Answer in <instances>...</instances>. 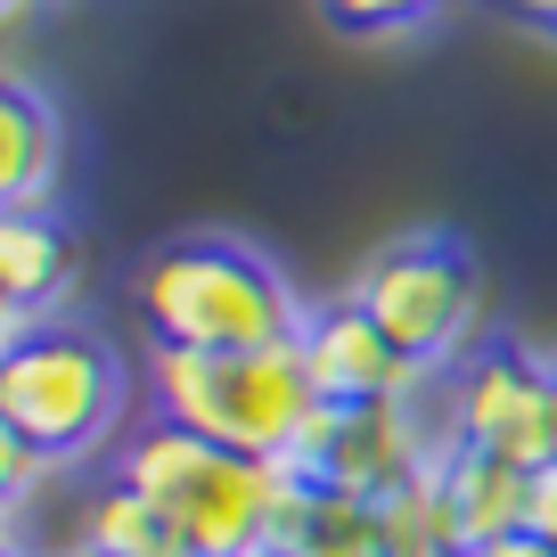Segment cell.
<instances>
[{"instance_id": "obj_1", "label": "cell", "mask_w": 557, "mask_h": 557, "mask_svg": "<svg viewBox=\"0 0 557 557\" xmlns=\"http://www.w3.org/2000/svg\"><path fill=\"white\" fill-rule=\"evenodd\" d=\"M139 320L157 345L181 352H262V345H296L304 304L287 287L271 255H255L246 238H181L157 246L132 278Z\"/></svg>"}, {"instance_id": "obj_2", "label": "cell", "mask_w": 557, "mask_h": 557, "mask_svg": "<svg viewBox=\"0 0 557 557\" xmlns=\"http://www.w3.org/2000/svg\"><path fill=\"white\" fill-rule=\"evenodd\" d=\"M157 418L238 459H287L320 418V385L296 345L262 352H181L157 345Z\"/></svg>"}, {"instance_id": "obj_3", "label": "cell", "mask_w": 557, "mask_h": 557, "mask_svg": "<svg viewBox=\"0 0 557 557\" xmlns=\"http://www.w3.org/2000/svg\"><path fill=\"white\" fill-rule=\"evenodd\" d=\"M0 418L34 443L50 468L99 451L123 418V369L90 329H34L0 361Z\"/></svg>"}, {"instance_id": "obj_4", "label": "cell", "mask_w": 557, "mask_h": 557, "mask_svg": "<svg viewBox=\"0 0 557 557\" xmlns=\"http://www.w3.org/2000/svg\"><path fill=\"white\" fill-rule=\"evenodd\" d=\"M369 320H377V336L394 352H410L418 369H443L451 352H468L475 336V262L459 255L443 230H410V238L377 246V255L352 271V296Z\"/></svg>"}, {"instance_id": "obj_5", "label": "cell", "mask_w": 557, "mask_h": 557, "mask_svg": "<svg viewBox=\"0 0 557 557\" xmlns=\"http://www.w3.org/2000/svg\"><path fill=\"white\" fill-rule=\"evenodd\" d=\"M304 508H312V484H304L287 459L222 451V468L206 475V492L173 517V541L189 557H278Z\"/></svg>"}, {"instance_id": "obj_6", "label": "cell", "mask_w": 557, "mask_h": 557, "mask_svg": "<svg viewBox=\"0 0 557 557\" xmlns=\"http://www.w3.org/2000/svg\"><path fill=\"white\" fill-rule=\"evenodd\" d=\"M426 443L410 426V401H361V410H336L320 401V418L304 426V443L287 451V468L312 492H345V500H385L426 468Z\"/></svg>"}, {"instance_id": "obj_7", "label": "cell", "mask_w": 557, "mask_h": 557, "mask_svg": "<svg viewBox=\"0 0 557 557\" xmlns=\"http://www.w3.org/2000/svg\"><path fill=\"white\" fill-rule=\"evenodd\" d=\"M451 443L508 459V468H541L549 459V361H533L517 345L468 352V369L451 385Z\"/></svg>"}, {"instance_id": "obj_8", "label": "cell", "mask_w": 557, "mask_h": 557, "mask_svg": "<svg viewBox=\"0 0 557 557\" xmlns=\"http://www.w3.org/2000/svg\"><path fill=\"white\" fill-rule=\"evenodd\" d=\"M296 352H304V369H312L320 401H336V410H361V401H410L418 377H426L410 352L385 345L377 320H369L361 304H320V312H304Z\"/></svg>"}, {"instance_id": "obj_9", "label": "cell", "mask_w": 557, "mask_h": 557, "mask_svg": "<svg viewBox=\"0 0 557 557\" xmlns=\"http://www.w3.org/2000/svg\"><path fill=\"white\" fill-rule=\"evenodd\" d=\"M58 157H66V132H58L50 99L0 74V213H50Z\"/></svg>"}, {"instance_id": "obj_10", "label": "cell", "mask_w": 557, "mask_h": 557, "mask_svg": "<svg viewBox=\"0 0 557 557\" xmlns=\"http://www.w3.org/2000/svg\"><path fill=\"white\" fill-rule=\"evenodd\" d=\"M443 500H451L459 549L475 557V549H492V541L524 533V517H533V468H508V459L443 443Z\"/></svg>"}, {"instance_id": "obj_11", "label": "cell", "mask_w": 557, "mask_h": 557, "mask_svg": "<svg viewBox=\"0 0 557 557\" xmlns=\"http://www.w3.org/2000/svg\"><path fill=\"white\" fill-rule=\"evenodd\" d=\"M222 468V451H213L206 435H189V426H173V418H157V426H139L132 443H123L115 459V484L148 492V500L164 508V517H181V508L206 492V475Z\"/></svg>"}, {"instance_id": "obj_12", "label": "cell", "mask_w": 557, "mask_h": 557, "mask_svg": "<svg viewBox=\"0 0 557 557\" xmlns=\"http://www.w3.org/2000/svg\"><path fill=\"white\" fill-rule=\"evenodd\" d=\"M74 278V246L58 230V213H0V296L25 312H50Z\"/></svg>"}, {"instance_id": "obj_13", "label": "cell", "mask_w": 557, "mask_h": 557, "mask_svg": "<svg viewBox=\"0 0 557 557\" xmlns=\"http://www.w3.org/2000/svg\"><path fill=\"white\" fill-rule=\"evenodd\" d=\"M377 524H385V557H468L459 549V524H451V500H443V451L401 492H385Z\"/></svg>"}, {"instance_id": "obj_14", "label": "cell", "mask_w": 557, "mask_h": 557, "mask_svg": "<svg viewBox=\"0 0 557 557\" xmlns=\"http://www.w3.org/2000/svg\"><path fill=\"white\" fill-rule=\"evenodd\" d=\"M83 549L90 557H164L173 549V517L148 492L107 484L99 500H83Z\"/></svg>"}, {"instance_id": "obj_15", "label": "cell", "mask_w": 557, "mask_h": 557, "mask_svg": "<svg viewBox=\"0 0 557 557\" xmlns=\"http://www.w3.org/2000/svg\"><path fill=\"white\" fill-rule=\"evenodd\" d=\"M278 557H385L377 500H345V492H312V508L296 517Z\"/></svg>"}, {"instance_id": "obj_16", "label": "cell", "mask_w": 557, "mask_h": 557, "mask_svg": "<svg viewBox=\"0 0 557 557\" xmlns=\"http://www.w3.org/2000/svg\"><path fill=\"white\" fill-rule=\"evenodd\" d=\"M443 0H320V17L336 25V34L352 41H385V34H410V25H426Z\"/></svg>"}, {"instance_id": "obj_17", "label": "cell", "mask_w": 557, "mask_h": 557, "mask_svg": "<svg viewBox=\"0 0 557 557\" xmlns=\"http://www.w3.org/2000/svg\"><path fill=\"white\" fill-rule=\"evenodd\" d=\"M41 475H50V459H41L34 443H25L17 426H9V418H0V508H17L25 492L41 484Z\"/></svg>"}, {"instance_id": "obj_18", "label": "cell", "mask_w": 557, "mask_h": 557, "mask_svg": "<svg viewBox=\"0 0 557 557\" xmlns=\"http://www.w3.org/2000/svg\"><path fill=\"white\" fill-rule=\"evenodd\" d=\"M524 533L557 541V459H541V468H533V517H524Z\"/></svg>"}, {"instance_id": "obj_19", "label": "cell", "mask_w": 557, "mask_h": 557, "mask_svg": "<svg viewBox=\"0 0 557 557\" xmlns=\"http://www.w3.org/2000/svg\"><path fill=\"white\" fill-rule=\"evenodd\" d=\"M34 329H41V320L25 312V304H9V296H0V352H17L25 336H34Z\"/></svg>"}, {"instance_id": "obj_20", "label": "cell", "mask_w": 557, "mask_h": 557, "mask_svg": "<svg viewBox=\"0 0 557 557\" xmlns=\"http://www.w3.org/2000/svg\"><path fill=\"white\" fill-rule=\"evenodd\" d=\"M475 557H557V541H541V533H508V541H492V549H475Z\"/></svg>"}, {"instance_id": "obj_21", "label": "cell", "mask_w": 557, "mask_h": 557, "mask_svg": "<svg viewBox=\"0 0 557 557\" xmlns=\"http://www.w3.org/2000/svg\"><path fill=\"white\" fill-rule=\"evenodd\" d=\"M524 25H541V34H557V0H508Z\"/></svg>"}, {"instance_id": "obj_22", "label": "cell", "mask_w": 557, "mask_h": 557, "mask_svg": "<svg viewBox=\"0 0 557 557\" xmlns=\"http://www.w3.org/2000/svg\"><path fill=\"white\" fill-rule=\"evenodd\" d=\"M549 459H557V361H549Z\"/></svg>"}, {"instance_id": "obj_23", "label": "cell", "mask_w": 557, "mask_h": 557, "mask_svg": "<svg viewBox=\"0 0 557 557\" xmlns=\"http://www.w3.org/2000/svg\"><path fill=\"white\" fill-rule=\"evenodd\" d=\"M25 9H34V0H0V25H17V17H25Z\"/></svg>"}, {"instance_id": "obj_24", "label": "cell", "mask_w": 557, "mask_h": 557, "mask_svg": "<svg viewBox=\"0 0 557 557\" xmlns=\"http://www.w3.org/2000/svg\"><path fill=\"white\" fill-rule=\"evenodd\" d=\"M0 549H9V508H0Z\"/></svg>"}, {"instance_id": "obj_25", "label": "cell", "mask_w": 557, "mask_h": 557, "mask_svg": "<svg viewBox=\"0 0 557 557\" xmlns=\"http://www.w3.org/2000/svg\"><path fill=\"white\" fill-rule=\"evenodd\" d=\"M0 557H17V549H0Z\"/></svg>"}, {"instance_id": "obj_26", "label": "cell", "mask_w": 557, "mask_h": 557, "mask_svg": "<svg viewBox=\"0 0 557 557\" xmlns=\"http://www.w3.org/2000/svg\"><path fill=\"white\" fill-rule=\"evenodd\" d=\"M0 361H9V352H0Z\"/></svg>"}]
</instances>
